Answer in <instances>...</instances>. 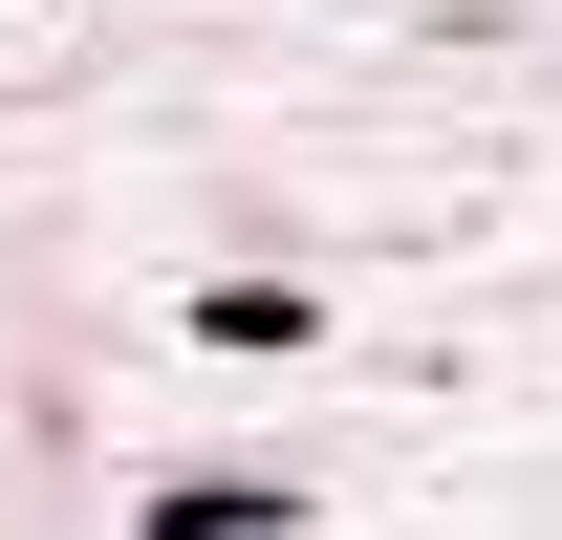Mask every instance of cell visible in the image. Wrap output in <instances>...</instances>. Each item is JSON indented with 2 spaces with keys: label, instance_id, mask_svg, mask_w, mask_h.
<instances>
[{
  "label": "cell",
  "instance_id": "6da1fadb",
  "mask_svg": "<svg viewBox=\"0 0 562 540\" xmlns=\"http://www.w3.org/2000/svg\"><path fill=\"white\" fill-rule=\"evenodd\" d=\"M151 540H281V497L260 475H195V497H151Z\"/></svg>",
  "mask_w": 562,
  "mask_h": 540
}]
</instances>
